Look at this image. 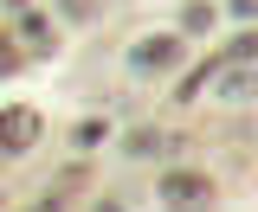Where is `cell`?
Here are the masks:
<instances>
[{
  "mask_svg": "<svg viewBox=\"0 0 258 212\" xmlns=\"http://www.w3.org/2000/svg\"><path fill=\"white\" fill-rule=\"evenodd\" d=\"M161 206L168 212H207L213 206V180L194 174V167H168L161 174Z\"/></svg>",
  "mask_w": 258,
  "mask_h": 212,
  "instance_id": "obj_1",
  "label": "cell"
},
{
  "mask_svg": "<svg viewBox=\"0 0 258 212\" xmlns=\"http://www.w3.org/2000/svg\"><path fill=\"white\" fill-rule=\"evenodd\" d=\"M32 142H39V116H32V110H0V148H32Z\"/></svg>",
  "mask_w": 258,
  "mask_h": 212,
  "instance_id": "obj_2",
  "label": "cell"
},
{
  "mask_svg": "<svg viewBox=\"0 0 258 212\" xmlns=\"http://www.w3.org/2000/svg\"><path fill=\"white\" fill-rule=\"evenodd\" d=\"M174 58H181V39H142V45H129V71H161Z\"/></svg>",
  "mask_w": 258,
  "mask_h": 212,
  "instance_id": "obj_3",
  "label": "cell"
},
{
  "mask_svg": "<svg viewBox=\"0 0 258 212\" xmlns=\"http://www.w3.org/2000/svg\"><path fill=\"white\" fill-rule=\"evenodd\" d=\"M13 20H20V39H26L32 52H52V32H45V20H39L32 7H26V13H13Z\"/></svg>",
  "mask_w": 258,
  "mask_h": 212,
  "instance_id": "obj_4",
  "label": "cell"
},
{
  "mask_svg": "<svg viewBox=\"0 0 258 212\" xmlns=\"http://www.w3.org/2000/svg\"><path fill=\"white\" fill-rule=\"evenodd\" d=\"M252 58H258V32H239V39L226 45V58H220V64H252Z\"/></svg>",
  "mask_w": 258,
  "mask_h": 212,
  "instance_id": "obj_5",
  "label": "cell"
},
{
  "mask_svg": "<svg viewBox=\"0 0 258 212\" xmlns=\"http://www.w3.org/2000/svg\"><path fill=\"white\" fill-rule=\"evenodd\" d=\"M174 142L168 135H155V129H142V135H129V154H168Z\"/></svg>",
  "mask_w": 258,
  "mask_h": 212,
  "instance_id": "obj_6",
  "label": "cell"
},
{
  "mask_svg": "<svg viewBox=\"0 0 258 212\" xmlns=\"http://www.w3.org/2000/svg\"><path fill=\"white\" fill-rule=\"evenodd\" d=\"M220 90H226V96H258V77H245V71H226Z\"/></svg>",
  "mask_w": 258,
  "mask_h": 212,
  "instance_id": "obj_7",
  "label": "cell"
},
{
  "mask_svg": "<svg viewBox=\"0 0 258 212\" xmlns=\"http://www.w3.org/2000/svg\"><path fill=\"white\" fill-rule=\"evenodd\" d=\"M181 26H187V32H207V26H213V7H207V0H194V7H187V20H181Z\"/></svg>",
  "mask_w": 258,
  "mask_h": 212,
  "instance_id": "obj_8",
  "label": "cell"
},
{
  "mask_svg": "<svg viewBox=\"0 0 258 212\" xmlns=\"http://www.w3.org/2000/svg\"><path fill=\"white\" fill-rule=\"evenodd\" d=\"M64 13H71V20H97V0H58Z\"/></svg>",
  "mask_w": 258,
  "mask_h": 212,
  "instance_id": "obj_9",
  "label": "cell"
},
{
  "mask_svg": "<svg viewBox=\"0 0 258 212\" xmlns=\"http://www.w3.org/2000/svg\"><path fill=\"white\" fill-rule=\"evenodd\" d=\"M7 71H20V58H13V45L0 39V77H7Z\"/></svg>",
  "mask_w": 258,
  "mask_h": 212,
  "instance_id": "obj_10",
  "label": "cell"
},
{
  "mask_svg": "<svg viewBox=\"0 0 258 212\" xmlns=\"http://www.w3.org/2000/svg\"><path fill=\"white\" fill-rule=\"evenodd\" d=\"M32 212H58V199H45V206H32Z\"/></svg>",
  "mask_w": 258,
  "mask_h": 212,
  "instance_id": "obj_11",
  "label": "cell"
}]
</instances>
